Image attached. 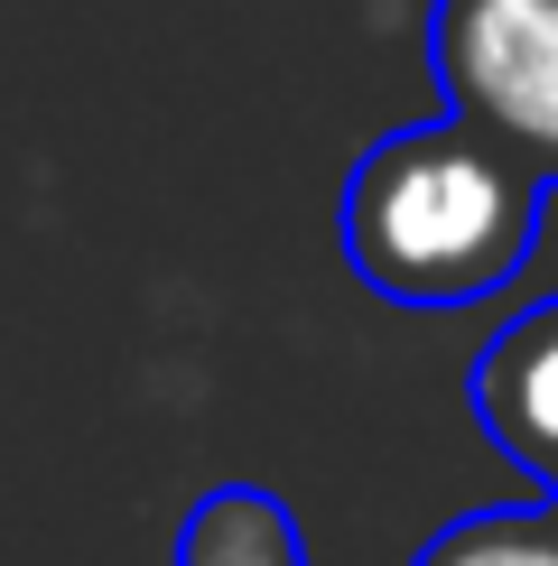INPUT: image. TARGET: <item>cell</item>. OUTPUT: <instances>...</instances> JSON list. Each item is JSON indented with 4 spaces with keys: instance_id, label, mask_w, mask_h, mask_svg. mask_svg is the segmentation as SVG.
Instances as JSON below:
<instances>
[{
    "instance_id": "cell-1",
    "label": "cell",
    "mask_w": 558,
    "mask_h": 566,
    "mask_svg": "<svg viewBox=\"0 0 558 566\" xmlns=\"http://www.w3.org/2000/svg\"><path fill=\"white\" fill-rule=\"evenodd\" d=\"M540 214L549 186L521 177L475 122H418L354 168L344 251L363 289L401 306H475L530 270Z\"/></svg>"
},
{
    "instance_id": "cell-2",
    "label": "cell",
    "mask_w": 558,
    "mask_h": 566,
    "mask_svg": "<svg viewBox=\"0 0 558 566\" xmlns=\"http://www.w3.org/2000/svg\"><path fill=\"white\" fill-rule=\"evenodd\" d=\"M437 75L456 122L558 158V0H437Z\"/></svg>"
},
{
    "instance_id": "cell-3",
    "label": "cell",
    "mask_w": 558,
    "mask_h": 566,
    "mask_svg": "<svg viewBox=\"0 0 558 566\" xmlns=\"http://www.w3.org/2000/svg\"><path fill=\"white\" fill-rule=\"evenodd\" d=\"M475 409L512 464L558 474V306H530L494 335V353L475 371Z\"/></svg>"
},
{
    "instance_id": "cell-4",
    "label": "cell",
    "mask_w": 558,
    "mask_h": 566,
    "mask_svg": "<svg viewBox=\"0 0 558 566\" xmlns=\"http://www.w3.org/2000/svg\"><path fill=\"white\" fill-rule=\"evenodd\" d=\"M177 566H298V530L270 492L224 483L196 502V521L177 538Z\"/></svg>"
},
{
    "instance_id": "cell-5",
    "label": "cell",
    "mask_w": 558,
    "mask_h": 566,
    "mask_svg": "<svg viewBox=\"0 0 558 566\" xmlns=\"http://www.w3.org/2000/svg\"><path fill=\"white\" fill-rule=\"evenodd\" d=\"M418 566H558V530L540 511H484V521H456Z\"/></svg>"
}]
</instances>
